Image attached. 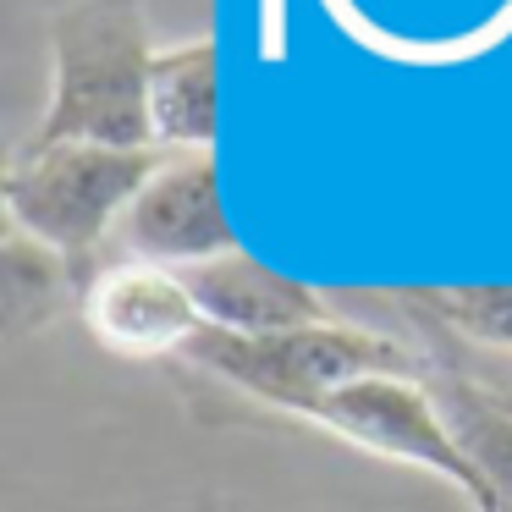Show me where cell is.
Wrapping results in <instances>:
<instances>
[{"mask_svg":"<svg viewBox=\"0 0 512 512\" xmlns=\"http://www.w3.org/2000/svg\"><path fill=\"white\" fill-rule=\"evenodd\" d=\"M67 298H83L78 270L61 254L39 248L34 237L6 226V320H12V331H23V325H50V314Z\"/></svg>","mask_w":512,"mask_h":512,"instance_id":"cell-10","label":"cell"},{"mask_svg":"<svg viewBox=\"0 0 512 512\" xmlns=\"http://www.w3.org/2000/svg\"><path fill=\"white\" fill-rule=\"evenodd\" d=\"M182 281H188L204 325L232 331V336H276V331H303V325L342 320L325 303V292H314L309 281L254 259L248 248L204 259V265L182 270Z\"/></svg>","mask_w":512,"mask_h":512,"instance_id":"cell-7","label":"cell"},{"mask_svg":"<svg viewBox=\"0 0 512 512\" xmlns=\"http://www.w3.org/2000/svg\"><path fill=\"white\" fill-rule=\"evenodd\" d=\"M303 424L336 435V441L358 446L369 457H386V463L419 468V474L452 485L457 496L474 512H501L490 496L485 474L474 468V457L463 452L452 419H446L441 397L430 386V369L419 375H364L336 386L331 397H320Z\"/></svg>","mask_w":512,"mask_h":512,"instance_id":"cell-4","label":"cell"},{"mask_svg":"<svg viewBox=\"0 0 512 512\" xmlns=\"http://www.w3.org/2000/svg\"><path fill=\"white\" fill-rule=\"evenodd\" d=\"M182 364L204 369L210 380L243 391L248 402L270 413L303 419L320 397H331L336 386L364 375H419L430 369V358H419L413 347H402L397 336H380L369 325L353 320H325L303 325V331H276V336H232L204 325L199 342L182 353Z\"/></svg>","mask_w":512,"mask_h":512,"instance_id":"cell-3","label":"cell"},{"mask_svg":"<svg viewBox=\"0 0 512 512\" xmlns=\"http://www.w3.org/2000/svg\"><path fill=\"white\" fill-rule=\"evenodd\" d=\"M149 122H155V144L166 155L215 149V138H221V45L215 39L155 50Z\"/></svg>","mask_w":512,"mask_h":512,"instance_id":"cell-8","label":"cell"},{"mask_svg":"<svg viewBox=\"0 0 512 512\" xmlns=\"http://www.w3.org/2000/svg\"><path fill=\"white\" fill-rule=\"evenodd\" d=\"M89 336L116 358H182L204 331V314L193 303L182 270L144 265V259H105L78 298Z\"/></svg>","mask_w":512,"mask_h":512,"instance_id":"cell-6","label":"cell"},{"mask_svg":"<svg viewBox=\"0 0 512 512\" xmlns=\"http://www.w3.org/2000/svg\"><path fill=\"white\" fill-rule=\"evenodd\" d=\"M116 248H122V259H144V265L166 270H193L204 259L237 254L243 243H237L232 215H226L215 149L160 160L144 193L127 204L122 226H116Z\"/></svg>","mask_w":512,"mask_h":512,"instance_id":"cell-5","label":"cell"},{"mask_svg":"<svg viewBox=\"0 0 512 512\" xmlns=\"http://www.w3.org/2000/svg\"><path fill=\"white\" fill-rule=\"evenodd\" d=\"M501 391V402H507V408H512V386H496Z\"/></svg>","mask_w":512,"mask_h":512,"instance_id":"cell-11","label":"cell"},{"mask_svg":"<svg viewBox=\"0 0 512 512\" xmlns=\"http://www.w3.org/2000/svg\"><path fill=\"white\" fill-rule=\"evenodd\" d=\"M166 149H111V144H23L0 177L12 232L61 254L78 281L105 265V243H116L127 204L160 171Z\"/></svg>","mask_w":512,"mask_h":512,"instance_id":"cell-2","label":"cell"},{"mask_svg":"<svg viewBox=\"0 0 512 512\" xmlns=\"http://www.w3.org/2000/svg\"><path fill=\"white\" fill-rule=\"evenodd\" d=\"M430 336H457L468 347L512 353V281H452V287H397L386 292Z\"/></svg>","mask_w":512,"mask_h":512,"instance_id":"cell-9","label":"cell"},{"mask_svg":"<svg viewBox=\"0 0 512 512\" xmlns=\"http://www.w3.org/2000/svg\"><path fill=\"white\" fill-rule=\"evenodd\" d=\"M144 0H67L50 12V100L28 144L160 149L149 122Z\"/></svg>","mask_w":512,"mask_h":512,"instance_id":"cell-1","label":"cell"}]
</instances>
